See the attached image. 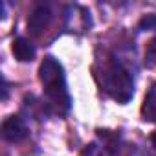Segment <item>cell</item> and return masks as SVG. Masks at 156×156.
Here are the masks:
<instances>
[{
	"label": "cell",
	"mask_w": 156,
	"mask_h": 156,
	"mask_svg": "<svg viewBox=\"0 0 156 156\" xmlns=\"http://www.w3.org/2000/svg\"><path fill=\"white\" fill-rule=\"evenodd\" d=\"M39 79L44 87V94L50 105H53L57 112H68L72 107V98L68 94L62 64L51 55L44 57L39 66Z\"/></svg>",
	"instance_id": "6da1fadb"
},
{
	"label": "cell",
	"mask_w": 156,
	"mask_h": 156,
	"mask_svg": "<svg viewBox=\"0 0 156 156\" xmlns=\"http://www.w3.org/2000/svg\"><path fill=\"white\" fill-rule=\"evenodd\" d=\"M96 77L99 79L103 90L121 105L129 103L130 98L134 96V79H132V75L121 64V61H118L116 57H110L107 62H103L101 72L96 73Z\"/></svg>",
	"instance_id": "7a4b0ae2"
},
{
	"label": "cell",
	"mask_w": 156,
	"mask_h": 156,
	"mask_svg": "<svg viewBox=\"0 0 156 156\" xmlns=\"http://www.w3.org/2000/svg\"><path fill=\"white\" fill-rule=\"evenodd\" d=\"M28 134H30V130H28V125H26L22 116H15L13 114V116L4 119V123H2V136H4L6 141L19 143L22 140H26Z\"/></svg>",
	"instance_id": "3957f363"
},
{
	"label": "cell",
	"mask_w": 156,
	"mask_h": 156,
	"mask_svg": "<svg viewBox=\"0 0 156 156\" xmlns=\"http://www.w3.org/2000/svg\"><path fill=\"white\" fill-rule=\"evenodd\" d=\"M50 22H51V9L42 4V6H37L31 11V15L28 19V30L33 35H41L42 31H46Z\"/></svg>",
	"instance_id": "277c9868"
},
{
	"label": "cell",
	"mask_w": 156,
	"mask_h": 156,
	"mask_svg": "<svg viewBox=\"0 0 156 156\" xmlns=\"http://www.w3.org/2000/svg\"><path fill=\"white\" fill-rule=\"evenodd\" d=\"M11 51H13L15 59L20 61V62H28V61H31L35 57V46L28 39H24V37H19V39L13 41Z\"/></svg>",
	"instance_id": "5b68a950"
},
{
	"label": "cell",
	"mask_w": 156,
	"mask_h": 156,
	"mask_svg": "<svg viewBox=\"0 0 156 156\" xmlns=\"http://www.w3.org/2000/svg\"><path fill=\"white\" fill-rule=\"evenodd\" d=\"M141 116H143L145 121L156 123V83L145 94V99H143V105H141Z\"/></svg>",
	"instance_id": "8992f818"
},
{
	"label": "cell",
	"mask_w": 156,
	"mask_h": 156,
	"mask_svg": "<svg viewBox=\"0 0 156 156\" xmlns=\"http://www.w3.org/2000/svg\"><path fill=\"white\" fill-rule=\"evenodd\" d=\"M145 66L156 68V37L147 44L145 48Z\"/></svg>",
	"instance_id": "52a82bcc"
},
{
	"label": "cell",
	"mask_w": 156,
	"mask_h": 156,
	"mask_svg": "<svg viewBox=\"0 0 156 156\" xmlns=\"http://www.w3.org/2000/svg\"><path fill=\"white\" fill-rule=\"evenodd\" d=\"M140 30L143 31H151V30H156V15H147L140 20Z\"/></svg>",
	"instance_id": "ba28073f"
},
{
	"label": "cell",
	"mask_w": 156,
	"mask_h": 156,
	"mask_svg": "<svg viewBox=\"0 0 156 156\" xmlns=\"http://www.w3.org/2000/svg\"><path fill=\"white\" fill-rule=\"evenodd\" d=\"M151 145H152V152H154V156H156V130L151 134Z\"/></svg>",
	"instance_id": "9c48e42d"
},
{
	"label": "cell",
	"mask_w": 156,
	"mask_h": 156,
	"mask_svg": "<svg viewBox=\"0 0 156 156\" xmlns=\"http://www.w3.org/2000/svg\"><path fill=\"white\" fill-rule=\"evenodd\" d=\"M8 99V83L4 81V85H2V101H6Z\"/></svg>",
	"instance_id": "30bf717a"
}]
</instances>
